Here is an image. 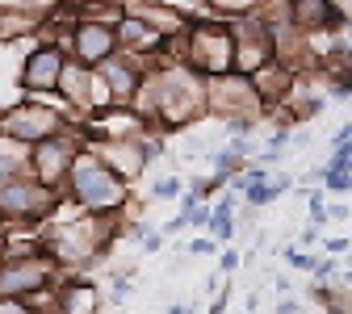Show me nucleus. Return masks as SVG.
<instances>
[{"label": "nucleus", "mask_w": 352, "mask_h": 314, "mask_svg": "<svg viewBox=\"0 0 352 314\" xmlns=\"http://www.w3.org/2000/svg\"><path fill=\"white\" fill-rule=\"evenodd\" d=\"M67 185H72V197L76 205L93 210V214H109L126 201V185L97 159V155H76L72 159V172H67Z\"/></svg>", "instance_id": "f257e3e1"}, {"label": "nucleus", "mask_w": 352, "mask_h": 314, "mask_svg": "<svg viewBox=\"0 0 352 314\" xmlns=\"http://www.w3.org/2000/svg\"><path fill=\"white\" fill-rule=\"evenodd\" d=\"M189 63L201 76H231L235 71V42L227 25H197L189 30Z\"/></svg>", "instance_id": "f03ea898"}, {"label": "nucleus", "mask_w": 352, "mask_h": 314, "mask_svg": "<svg viewBox=\"0 0 352 314\" xmlns=\"http://www.w3.org/2000/svg\"><path fill=\"white\" fill-rule=\"evenodd\" d=\"M55 277V260L47 251L17 256V260H0V298H34L38 289H47Z\"/></svg>", "instance_id": "7ed1b4c3"}, {"label": "nucleus", "mask_w": 352, "mask_h": 314, "mask_svg": "<svg viewBox=\"0 0 352 314\" xmlns=\"http://www.w3.org/2000/svg\"><path fill=\"white\" fill-rule=\"evenodd\" d=\"M76 139L67 130L51 134V139H42L30 147V176L38 185H47V189H59L67 181V172H72V159H76Z\"/></svg>", "instance_id": "20e7f679"}, {"label": "nucleus", "mask_w": 352, "mask_h": 314, "mask_svg": "<svg viewBox=\"0 0 352 314\" xmlns=\"http://www.w3.org/2000/svg\"><path fill=\"white\" fill-rule=\"evenodd\" d=\"M101 239H105V227H101V214L93 218H76L67 222V231H59L51 239V260L55 264H84V260H93L101 251Z\"/></svg>", "instance_id": "39448f33"}, {"label": "nucleus", "mask_w": 352, "mask_h": 314, "mask_svg": "<svg viewBox=\"0 0 352 314\" xmlns=\"http://www.w3.org/2000/svg\"><path fill=\"white\" fill-rule=\"evenodd\" d=\"M59 205V189L38 185L34 176H21V181L0 189V214L9 218H47Z\"/></svg>", "instance_id": "423d86ee"}, {"label": "nucleus", "mask_w": 352, "mask_h": 314, "mask_svg": "<svg viewBox=\"0 0 352 314\" xmlns=\"http://www.w3.org/2000/svg\"><path fill=\"white\" fill-rule=\"evenodd\" d=\"M59 130H63V117L59 113L34 109V105H21V109H13V113L0 117V134L13 139V143H21V147H34L42 139H51V134H59Z\"/></svg>", "instance_id": "0eeeda50"}, {"label": "nucleus", "mask_w": 352, "mask_h": 314, "mask_svg": "<svg viewBox=\"0 0 352 314\" xmlns=\"http://www.w3.org/2000/svg\"><path fill=\"white\" fill-rule=\"evenodd\" d=\"M201 97H210V109L235 113V117H248V122H252V113H256V105H260L252 80H248V76H235V71H231V76H214L210 88H201Z\"/></svg>", "instance_id": "6e6552de"}, {"label": "nucleus", "mask_w": 352, "mask_h": 314, "mask_svg": "<svg viewBox=\"0 0 352 314\" xmlns=\"http://www.w3.org/2000/svg\"><path fill=\"white\" fill-rule=\"evenodd\" d=\"M67 51L76 55L80 67L93 71L97 63H105L113 51H118V42H113V25H101V21H80L67 38Z\"/></svg>", "instance_id": "1a4fd4ad"}, {"label": "nucleus", "mask_w": 352, "mask_h": 314, "mask_svg": "<svg viewBox=\"0 0 352 314\" xmlns=\"http://www.w3.org/2000/svg\"><path fill=\"white\" fill-rule=\"evenodd\" d=\"M97 80L105 84V93L109 101H130L135 97V88H139V71H135V59L113 51L105 63H97Z\"/></svg>", "instance_id": "9d476101"}, {"label": "nucleus", "mask_w": 352, "mask_h": 314, "mask_svg": "<svg viewBox=\"0 0 352 314\" xmlns=\"http://www.w3.org/2000/svg\"><path fill=\"white\" fill-rule=\"evenodd\" d=\"M97 151H101L97 159H101V164L118 176L122 185L130 181V176H139V172H143V164H147L143 143H135V139H113V143H101Z\"/></svg>", "instance_id": "9b49d317"}, {"label": "nucleus", "mask_w": 352, "mask_h": 314, "mask_svg": "<svg viewBox=\"0 0 352 314\" xmlns=\"http://www.w3.org/2000/svg\"><path fill=\"white\" fill-rule=\"evenodd\" d=\"M63 63H67V55L59 51V47H38L30 59H25V71H21V84L25 88H55L59 84V71H63Z\"/></svg>", "instance_id": "f8f14e48"}, {"label": "nucleus", "mask_w": 352, "mask_h": 314, "mask_svg": "<svg viewBox=\"0 0 352 314\" xmlns=\"http://www.w3.org/2000/svg\"><path fill=\"white\" fill-rule=\"evenodd\" d=\"M289 25L302 34L331 30L336 25V5L331 0H289Z\"/></svg>", "instance_id": "ddd939ff"}, {"label": "nucleus", "mask_w": 352, "mask_h": 314, "mask_svg": "<svg viewBox=\"0 0 352 314\" xmlns=\"http://www.w3.org/2000/svg\"><path fill=\"white\" fill-rule=\"evenodd\" d=\"M101 306V289L93 281H67L59 289V310L55 314H97Z\"/></svg>", "instance_id": "4468645a"}, {"label": "nucleus", "mask_w": 352, "mask_h": 314, "mask_svg": "<svg viewBox=\"0 0 352 314\" xmlns=\"http://www.w3.org/2000/svg\"><path fill=\"white\" fill-rule=\"evenodd\" d=\"M21 176H30V147H21V143L0 134V189L21 181Z\"/></svg>", "instance_id": "2eb2a0df"}, {"label": "nucleus", "mask_w": 352, "mask_h": 314, "mask_svg": "<svg viewBox=\"0 0 352 314\" xmlns=\"http://www.w3.org/2000/svg\"><path fill=\"white\" fill-rule=\"evenodd\" d=\"M59 84H63V93L72 97L76 109H88V105H93V71H88V67H80V63H63Z\"/></svg>", "instance_id": "dca6fc26"}, {"label": "nucleus", "mask_w": 352, "mask_h": 314, "mask_svg": "<svg viewBox=\"0 0 352 314\" xmlns=\"http://www.w3.org/2000/svg\"><path fill=\"white\" fill-rule=\"evenodd\" d=\"M34 21L38 17H17L13 9H5V13H0V38H17V34L34 30Z\"/></svg>", "instance_id": "f3484780"}, {"label": "nucleus", "mask_w": 352, "mask_h": 314, "mask_svg": "<svg viewBox=\"0 0 352 314\" xmlns=\"http://www.w3.org/2000/svg\"><path fill=\"white\" fill-rule=\"evenodd\" d=\"M206 5L223 17H243L248 9H260V0H206Z\"/></svg>", "instance_id": "a211bd4d"}, {"label": "nucleus", "mask_w": 352, "mask_h": 314, "mask_svg": "<svg viewBox=\"0 0 352 314\" xmlns=\"http://www.w3.org/2000/svg\"><path fill=\"white\" fill-rule=\"evenodd\" d=\"M285 260L298 268V273H311V268H315V260L306 256V251H298V247H285Z\"/></svg>", "instance_id": "6ab92c4d"}, {"label": "nucleus", "mask_w": 352, "mask_h": 314, "mask_svg": "<svg viewBox=\"0 0 352 314\" xmlns=\"http://www.w3.org/2000/svg\"><path fill=\"white\" fill-rule=\"evenodd\" d=\"M0 314H34V306L21 298H0Z\"/></svg>", "instance_id": "aec40b11"}, {"label": "nucleus", "mask_w": 352, "mask_h": 314, "mask_svg": "<svg viewBox=\"0 0 352 314\" xmlns=\"http://www.w3.org/2000/svg\"><path fill=\"white\" fill-rule=\"evenodd\" d=\"M155 197H181V181H176V176H164L155 185Z\"/></svg>", "instance_id": "412c9836"}, {"label": "nucleus", "mask_w": 352, "mask_h": 314, "mask_svg": "<svg viewBox=\"0 0 352 314\" xmlns=\"http://www.w3.org/2000/svg\"><path fill=\"white\" fill-rule=\"evenodd\" d=\"M130 289H135V281H130V277H113V302H122V298H130Z\"/></svg>", "instance_id": "4be33fe9"}, {"label": "nucleus", "mask_w": 352, "mask_h": 314, "mask_svg": "<svg viewBox=\"0 0 352 314\" xmlns=\"http://www.w3.org/2000/svg\"><path fill=\"white\" fill-rule=\"evenodd\" d=\"M189 251H193V256H214V251H218V243H214V239H201V235H197V239L189 243Z\"/></svg>", "instance_id": "5701e85b"}, {"label": "nucleus", "mask_w": 352, "mask_h": 314, "mask_svg": "<svg viewBox=\"0 0 352 314\" xmlns=\"http://www.w3.org/2000/svg\"><path fill=\"white\" fill-rule=\"evenodd\" d=\"M160 247H164V235H160V231H155V235H143V251H147V256L160 251Z\"/></svg>", "instance_id": "b1692460"}, {"label": "nucleus", "mask_w": 352, "mask_h": 314, "mask_svg": "<svg viewBox=\"0 0 352 314\" xmlns=\"http://www.w3.org/2000/svg\"><path fill=\"white\" fill-rule=\"evenodd\" d=\"M235 268H239V256L235 251H223V273H235Z\"/></svg>", "instance_id": "393cba45"}, {"label": "nucleus", "mask_w": 352, "mask_h": 314, "mask_svg": "<svg viewBox=\"0 0 352 314\" xmlns=\"http://www.w3.org/2000/svg\"><path fill=\"white\" fill-rule=\"evenodd\" d=\"M273 289H277L281 298H289V289H294V285H289V277H277V281H273Z\"/></svg>", "instance_id": "a878e982"}, {"label": "nucleus", "mask_w": 352, "mask_h": 314, "mask_svg": "<svg viewBox=\"0 0 352 314\" xmlns=\"http://www.w3.org/2000/svg\"><path fill=\"white\" fill-rule=\"evenodd\" d=\"M168 314H193V306L189 302H176V306H168Z\"/></svg>", "instance_id": "bb28decb"}]
</instances>
